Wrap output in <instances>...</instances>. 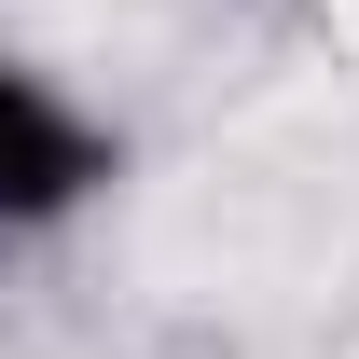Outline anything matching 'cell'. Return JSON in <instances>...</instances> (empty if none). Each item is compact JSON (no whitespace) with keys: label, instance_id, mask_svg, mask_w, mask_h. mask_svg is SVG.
<instances>
[{"label":"cell","instance_id":"cell-2","mask_svg":"<svg viewBox=\"0 0 359 359\" xmlns=\"http://www.w3.org/2000/svg\"><path fill=\"white\" fill-rule=\"evenodd\" d=\"M28 14H42L69 55H152L180 14H194V0H28Z\"/></svg>","mask_w":359,"mask_h":359},{"label":"cell","instance_id":"cell-1","mask_svg":"<svg viewBox=\"0 0 359 359\" xmlns=\"http://www.w3.org/2000/svg\"><path fill=\"white\" fill-rule=\"evenodd\" d=\"M359 222V125L332 97H263L222 152H194L152 208V276L194 304H276L332 276Z\"/></svg>","mask_w":359,"mask_h":359},{"label":"cell","instance_id":"cell-3","mask_svg":"<svg viewBox=\"0 0 359 359\" xmlns=\"http://www.w3.org/2000/svg\"><path fill=\"white\" fill-rule=\"evenodd\" d=\"M332 28H346V42H359V0H332Z\"/></svg>","mask_w":359,"mask_h":359}]
</instances>
